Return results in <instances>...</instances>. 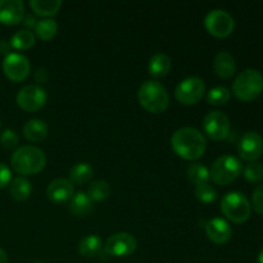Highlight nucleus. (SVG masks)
I'll list each match as a JSON object with an SVG mask.
<instances>
[{
    "label": "nucleus",
    "mask_w": 263,
    "mask_h": 263,
    "mask_svg": "<svg viewBox=\"0 0 263 263\" xmlns=\"http://www.w3.org/2000/svg\"><path fill=\"white\" fill-rule=\"evenodd\" d=\"M25 15V4L21 0H0V23L18 25Z\"/></svg>",
    "instance_id": "15"
},
{
    "label": "nucleus",
    "mask_w": 263,
    "mask_h": 263,
    "mask_svg": "<svg viewBox=\"0 0 263 263\" xmlns=\"http://www.w3.org/2000/svg\"><path fill=\"white\" fill-rule=\"evenodd\" d=\"M92 210V200L85 192H77L68 203V211L77 217H85Z\"/></svg>",
    "instance_id": "19"
},
{
    "label": "nucleus",
    "mask_w": 263,
    "mask_h": 263,
    "mask_svg": "<svg viewBox=\"0 0 263 263\" xmlns=\"http://www.w3.org/2000/svg\"><path fill=\"white\" fill-rule=\"evenodd\" d=\"M263 76L257 69H246L236 77L233 84V92L241 102H252L261 95Z\"/></svg>",
    "instance_id": "4"
},
{
    "label": "nucleus",
    "mask_w": 263,
    "mask_h": 263,
    "mask_svg": "<svg viewBox=\"0 0 263 263\" xmlns=\"http://www.w3.org/2000/svg\"><path fill=\"white\" fill-rule=\"evenodd\" d=\"M31 8L33 12L44 17H53L62 7L61 0H31Z\"/></svg>",
    "instance_id": "24"
},
{
    "label": "nucleus",
    "mask_w": 263,
    "mask_h": 263,
    "mask_svg": "<svg viewBox=\"0 0 263 263\" xmlns=\"http://www.w3.org/2000/svg\"><path fill=\"white\" fill-rule=\"evenodd\" d=\"M12 181V171L5 163L0 162V189L5 187Z\"/></svg>",
    "instance_id": "34"
},
{
    "label": "nucleus",
    "mask_w": 263,
    "mask_h": 263,
    "mask_svg": "<svg viewBox=\"0 0 263 263\" xmlns=\"http://www.w3.org/2000/svg\"><path fill=\"white\" fill-rule=\"evenodd\" d=\"M18 141L20 139H18L17 133L12 128H7L0 135V144L5 149H14L18 145Z\"/></svg>",
    "instance_id": "32"
},
{
    "label": "nucleus",
    "mask_w": 263,
    "mask_h": 263,
    "mask_svg": "<svg viewBox=\"0 0 263 263\" xmlns=\"http://www.w3.org/2000/svg\"><path fill=\"white\" fill-rule=\"evenodd\" d=\"M138 99L141 107L151 113L164 112L170 104V95L166 87L156 80H148L141 84Z\"/></svg>",
    "instance_id": "3"
},
{
    "label": "nucleus",
    "mask_w": 263,
    "mask_h": 263,
    "mask_svg": "<svg viewBox=\"0 0 263 263\" xmlns=\"http://www.w3.org/2000/svg\"><path fill=\"white\" fill-rule=\"evenodd\" d=\"M31 71L27 57L20 53H8L3 61V72L13 82H22Z\"/></svg>",
    "instance_id": "10"
},
{
    "label": "nucleus",
    "mask_w": 263,
    "mask_h": 263,
    "mask_svg": "<svg viewBox=\"0 0 263 263\" xmlns=\"http://www.w3.org/2000/svg\"><path fill=\"white\" fill-rule=\"evenodd\" d=\"M48 72H46L45 68H40L36 71L35 73V79L36 81L39 82V84H44V82H46V80H48Z\"/></svg>",
    "instance_id": "35"
},
{
    "label": "nucleus",
    "mask_w": 263,
    "mask_h": 263,
    "mask_svg": "<svg viewBox=\"0 0 263 263\" xmlns=\"http://www.w3.org/2000/svg\"><path fill=\"white\" fill-rule=\"evenodd\" d=\"M204 26L215 37H228L235 27L234 18L223 9H213L205 15Z\"/></svg>",
    "instance_id": "8"
},
{
    "label": "nucleus",
    "mask_w": 263,
    "mask_h": 263,
    "mask_svg": "<svg viewBox=\"0 0 263 263\" xmlns=\"http://www.w3.org/2000/svg\"><path fill=\"white\" fill-rule=\"evenodd\" d=\"M32 193V185L30 180L23 176H18L13 179L9 184V194L14 200H25Z\"/></svg>",
    "instance_id": "22"
},
{
    "label": "nucleus",
    "mask_w": 263,
    "mask_h": 263,
    "mask_svg": "<svg viewBox=\"0 0 263 263\" xmlns=\"http://www.w3.org/2000/svg\"><path fill=\"white\" fill-rule=\"evenodd\" d=\"M172 62L167 54L157 53L151 58L148 64V71L153 77H163L171 71Z\"/></svg>",
    "instance_id": "21"
},
{
    "label": "nucleus",
    "mask_w": 263,
    "mask_h": 263,
    "mask_svg": "<svg viewBox=\"0 0 263 263\" xmlns=\"http://www.w3.org/2000/svg\"><path fill=\"white\" fill-rule=\"evenodd\" d=\"M213 71L221 79H231L236 72V63L229 51H218L213 59Z\"/></svg>",
    "instance_id": "17"
},
{
    "label": "nucleus",
    "mask_w": 263,
    "mask_h": 263,
    "mask_svg": "<svg viewBox=\"0 0 263 263\" xmlns=\"http://www.w3.org/2000/svg\"><path fill=\"white\" fill-rule=\"evenodd\" d=\"M10 164L20 175H36L45 167L46 156L37 146L23 145L12 154Z\"/></svg>",
    "instance_id": "2"
},
{
    "label": "nucleus",
    "mask_w": 263,
    "mask_h": 263,
    "mask_svg": "<svg viewBox=\"0 0 263 263\" xmlns=\"http://www.w3.org/2000/svg\"><path fill=\"white\" fill-rule=\"evenodd\" d=\"M73 195V185L67 179L53 180L46 187V197L53 203H64Z\"/></svg>",
    "instance_id": "16"
},
{
    "label": "nucleus",
    "mask_w": 263,
    "mask_h": 263,
    "mask_svg": "<svg viewBox=\"0 0 263 263\" xmlns=\"http://www.w3.org/2000/svg\"><path fill=\"white\" fill-rule=\"evenodd\" d=\"M258 263H263V248L259 251V253H258Z\"/></svg>",
    "instance_id": "39"
},
{
    "label": "nucleus",
    "mask_w": 263,
    "mask_h": 263,
    "mask_svg": "<svg viewBox=\"0 0 263 263\" xmlns=\"http://www.w3.org/2000/svg\"><path fill=\"white\" fill-rule=\"evenodd\" d=\"M171 146L180 158L194 161L204 154L207 141L204 135L197 128L182 127L175 131L172 135Z\"/></svg>",
    "instance_id": "1"
},
{
    "label": "nucleus",
    "mask_w": 263,
    "mask_h": 263,
    "mask_svg": "<svg viewBox=\"0 0 263 263\" xmlns=\"http://www.w3.org/2000/svg\"><path fill=\"white\" fill-rule=\"evenodd\" d=\"M195 197L199 202L205 203V204H210V203L215 202L217 199V190L210 184L199 185V186H195Z\"/></svg>",
    "instance_id": "31"
},
{
    "label": "nucleus",
    "mask_w": 263,
    "mask_h": 263,
    "mask_svg": "<svg viewBox=\"0 0 263 263\" xmlns=\"http://www.w3.org/2000/svg\"><path fill=\"white\" fill-rule=\"evenodd\" d=\"M136 239L128 233H116L107 239L104 251L110 257H127L136 251Z\"/></svg>",
    "instance_id": "12"
},
{
    "label": "nucleus",
    "mask_w": 263,
    "mask_h": 263,
    "mask_svg": "<svg viewBox=\"0 0 263 263\" xmlns=\"http://www.w3.org/2000/svg\"><path fill=\"white\" fill-rule=\"evenodd\" d=\"M49 127L45 121L32 118L23 126V135L31 143H39L48 136Z\"/></svg>",
    "instance_id": "18"
},
{
    "label": "nucleus",
    "mask_w": 263,
    "mask_h": 263,
    "mask_svg": "<svg viewBox=\"0 0 263 263\" xmlns=\"http://www.w3.org/2000/svg\"><path fill=\"white\" fill-rule=\"evenodd\" d=\"M86 194L89 195L92 202H103V200L108 199V197L110 195L109 184L104 180H95V181L90 182Z\"/></svg>",
    "instance_id": "28"
},
{
    "label": "nucleus",
    "mask_w": 263,
    "mask_h": 263,
    "mask_svg": "<svg viewBox=\"0 0 263 263\" xmlns=\"http://www.w3.org/2000/svg\"><path fill=\"white\" fill-rule=\"evenodd\" d=\"M9 44L12 48L17 49V50H27V49L32 48L35 44V35L27 28H22L13 33Z\"/></svg>",
    "instance_id": "27"
},
{
    "label": "nucleus",
    "mask_w": 263,
    "mask_h": 263,
    "mask_svg": "<svg viewBox=\"0 0 263 263\" xmlns=\"http://www.w3.org/2000/svg\"><path fill=\"white\" fill-rule=\"evenodd\" d=\"M92 175H94V168L87 162H80L69 170V180L72 184L76 185H84L89 182Z\"/></svg>",
    "instance_id": "23"
},
{
    "label": "nucleus",
    "mask_w": 263,
    "mask_h": 263,
    "mask_svg": "<svg viewBox=\"0 0 263 263\" xmlns=\"http://www.w3.org/2000/svg\"><path fill=\"white\" fill-rule=\"evenodd\" d=\"M35 32L39 39L44 41H49L58 32V23L53 18H43V20L36 22Z\"/></svg>",
    "instance_id": "25"
},
{
    "label": "nucleus",
    "mask_w": 263,
    "mask_h": 263,
    "mask_svg": "<svg viewBox=\"0 0 263 263\" xmlns=\"http://www.w3.org/2000/svg\"><path fill=\"white\" fill-rule=\"evenodd\" d=\"M221 211L231 222L243 223L251 217L252 205L243 193L230 192L221 200Z\"/></svg>",
    "instance_id": "6"
},
{
    "label": "nucleus",
    "mask_w": 263,
    "mask_h": 263,
    "mask_svg": "<svg viewBox=\"0 0 263 263\" xmlns=\"http://www.w3.org/2000/svg\"><path fill=\"white\" fill-rule=\"evenodd\" d=\"M103 240L100 236L91 234V235H86L82 238L79 243V253L85 258H94V257L99 256L103 251Z\"/></svg>",
    "instance_id": "20"
},
{
    "label": "nucleus",
    "mask_w": 263,
    "mask_h": 263,
    "mask_svg": "<svg viewBox=\"0 0 263 263\" xmlns=\"http://www.w3.org/2000/svg\"><path fill=\"white\" fill-rule=\"evenodd\" d=\"M25 20V25L28 26V27H35L36 22H37V21H35V18L32 15H26Z\"/></svg>",
    "instance_id": "37"
},
{
    "label": "nucleus",
    "mask_w": 263,
    "mask_h": 263,
    "mask_svg": "<svg viewBox=\"0 0 263 263\" xmlns=\"http://www.w3.org/2000/svg\"><path fill=\"white\" fill-rule=\"evenodd\" d=\"M205 234L208 239L215 244H226L233 236V229L230 223L220 217L212 218L205 223Z\"/></svg>",
    "instance_id": "14"
},
{
    "label": "nucleus",
    "mask_w": 263,
    "mask_h": 263,
    "mask_svg": "<svg viewBox=\"0 0 263 263\" xmlns=\"http://www.w3.org/2000/svg\"><path fill=\"white\" fill-rule=\"evenodd\" d=\"M231 92L225 86H216L207 94V102L212 105H223L230 100Z\"/></svg>",
    "instance_id": "29"
},
{
    "label": "nucleus",
    "mask_w": 263,
    "mask_h": 263,
    "mask_svg": "<svg viewBox=\"0 0 263 263\" xmlns=\"http://www.w3.org/2000/svg\"><path fill=\"white\" fill-rule=\"evenodd\" d=\"M243 172V164L240 159L234 156H221L213 162L211 167L210 176L213 182L221 186L230 185L231 182L235 181L240 174Z\"/></svg>",
    "instance_id": "5"
},
{
    "label": "nucleus",
    "mask_w": 263,
    "mask_h": 263,
    "mask_svg": "<svg viewBox=\"0 0 263 263\" xmlns=\"http://www.w3.org/2000/svg\"><path fill=\"white\" fill-rule=\"evenodd\" d=\"M10 48V44L7 43V40H0V53L8 54Z\"/></svg>",
    "instance_id": "36"
},
{
    "label": "nucleus",
    "mask_w": 263,
    "mask_h": 263,
    "mask_svg": "<svg viewBox=\"0 0 263 263\" xmlns=\"http://www.w3.org/2000/svg\"><path fill=\"white\" fill-rule=\"evenodd\" d=\"M252 207L259 216H263V185H259L254 189L252 194Z\"/></svg>",
    "instance_id": "33"
},
{
    "label": "nucleus",
    "mask_w": 263,
    "mask_h": 263,
    "mask_svg": "<svg viewBox=\"0 0 263 263\" xmlns=\"http://www.w3.org/2000/svg\"><path fill=\"white\" fill-rule=\"evenodd\" d=\"M0 263H8V256L4 249L0 248Z\"/></svg>",
    "instance_id": "38"
},
{
    "label": "nucleus",
    "mask_w": 263,
    "mask_h": 263,
    "mask_svg": "<svg viewBox=\"0 0 263 263\" xmlns=\"http://www.w3.org/2000/svg\"><path fill=\"white\" fill-rule=\"evenodd\" d=\"M205 92V84L200 77L190 76L182 80L175 89V97L181 104L194 105Z\"/></svg>",
    "instance_id": "7"
},
{
    "label": "nucleus",
    "mask_w": 263,
    "mask_h": 263,
    "mask_svg": "<svg viewBox=\"0 0 263 263\" xmlns=\"http://www.w3.org/2000/svg\"><path fill=\"white\" fill-rule=\"evenodd\" d=\"M203 130L212 140H223L230 134V121L225 113L212 110L203 120Z\"/></svg>",
    "instance_id": "11"
},
{
    "label": "nucleus",
    "mask_w": 263,
    "mask_h": 263,
    "mask_svg": "<svg viewBox=\"0 0 263 263\" xmlns=\"http://www.w3.org/2000/svg\"><path fill=\"white\" fill-rule=\"evenodd\" d=\"M15 100L18 107L26 112H36L45 105L48 95L40 85H26L17 92Z\"/></svg>",
    "instance_id": "9"
},
{
    "label": "nucleus",
    "mask_w": 263,
    "mask_h": 263,
    "mask_svg": "<svg viewBox=\"0 0 263 263\" xmlns=\"http://www.w3.org/2000/svg\"><path fill=\"white\" fill-rule=\"evenodd\" d=\"M244 177L247 181L252 182V184H257V182L263 180V167L258 162H248L243 170Z\"/></svg>",
    "instance_id": "30"
},
{
    "label": "nucleus",
    "mask_w": 263,
    "mask_h": 263,
    "mask_svg": "<svg viewBox=\"0 0 263 263\" xmlns=\"http://www.w3.org/2000/svg\"><path fill=\"white\" fill-rule=\"evenodd\" d=\"M187 179L195 186H199V185L208 184L211 176H210V170L202 163H192L187 167Z\"/></svg>",
    "instance_id": "26"
},
{
    "label": "nucleus",
    "mask_w": 263,
    "mask_h": 263,
    "mask_svg": "<svg viewBox=\"0 0 263 263\" xmlns=\"http://www.w3.org/2000/svg\"><path fill=\"white\" fill-rule=\"evenodd\" d=\"M35 263H43V262H35Z\"/></svg>",
    "instance_id": "40"
},
{
    "label": "nucleus",
    "mask_w": 263,
    "mask_h": 263,
    "mask_svg": "<svg viewBox=\"0 0 263 263\" xmlns=\"http://www.w3.org/2000/svg\"><path fill=\"white\" fill-rule=\"evenodd\" d=\"M238 153L247 162H256L263 154V138L256 131H248L238 144Z\"/></svg>",
    "instance_id": "13"
}]
</instances>
